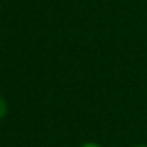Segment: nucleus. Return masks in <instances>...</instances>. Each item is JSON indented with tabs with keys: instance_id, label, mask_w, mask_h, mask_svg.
Instances as JSON below:
<instances>
[{
	"instance_id": "f03ea898",
	"label": "nucleus",
	"mask_w": 147,
	"mask_h": 147,
	"mask_svg": "<svg viewBox=\"0 0 147 147\" xmlns=\"http://www.w3.org/2000/svg\"><path fill=\"white\" fill-rule=\"evenodd\" d=\"M80 147H102L99 142H94V140H88V142H83Z\"/></svg>"
},
{
	"instance_id": "7ed1b4c3",
	"label": "nucleus",
	"mask_w": 147,
	"mask_h": 147,
	"mask_svg": "<svg viewBox=\"0 0 147 147\" xmlns=\"http://www.w3.org/2000/svg\"><path fill=\"white\" fill-rule=\"evenodd\" d=\"M133 147H147V145H144V144H138V145H133Z\"/></svg>"
},
{
	"instance_id": "f257e3e1",
	"label": "nucleus",
	"mask_w": 147,
	"mask_h": 147,
	"mask_svg": "<svg viewBox=\"0 0 147 147\" xmlns=\"http://www.w3.org/2000/svg\"><path fill=\"white\" fill-rule=\"evenodd\" d=\"M7 114H9V102L2 94H0V121H2Z\"/></svg>"
}]
</instances>
